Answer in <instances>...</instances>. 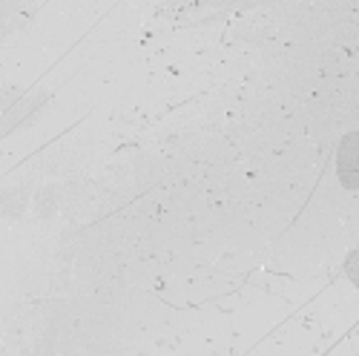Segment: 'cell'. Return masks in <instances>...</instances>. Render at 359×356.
Returning <instances> with one entry per match:
<instances>
[{
	"label": "cell",
	"mask_w": 359,
	"mask_h": 356,
	"mask_svg": "<svg viewBox=\"0 0 359 356\" xmlns=\"http://www.w3.org/2000/svg\"><path fill=\"white\" fill-rule=\"evenodd\" d=\"M345 267H348V276H351V282L359 287V253H353V256L348 259V264H345Z\"/></svg>",
	"instance_id": "2"
},
{
	"label": "cell",
	"mask_w": 359,
	"mask_h": 356,
	"mask_svg": "<svg viewBox=\"0 0 359 356\" xmlns=\"http://www.w3.org/2000/svg\"><path fill=\"white\" fill-rule=\"evenodd\" d=\"M353 150H356V135H348L345 144H342V150H339V178H342V184L351 178V170L359 167V156Z\"/></svg>",
	"instance_id": "1"
}]
</instances>
